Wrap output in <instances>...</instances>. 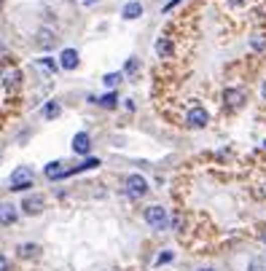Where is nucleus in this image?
I'll return each mask as SVG.
<instances>
[{
	"label": "nucleus",
	"mask_w": 266,
	"mask_h": 271,
	"mask_svg": "<svg viewBox=\"0 0 266 271\" xmlns=\"http://www.w3.org/2000/svg\"><path fill=\"white\" fill-rule=\"evenodd\" d=\"M145 223L151 228H156V231H164L169 226V218H167V212H164V207H148L145 210Z\"/></svg>",
	"instance_id": "nucleus-1"
},
{
	"label": "nucleus",
	"mask_w": 266,
	"mask_h": 271,
	"mask_svg": "<svg viewBox=\"0 0 266 271\" xmlns=\"http://www.w3.org/2000/svg\"><path fill=\"white\" fill-rule=\"evenodd\" d=\"M33 185V169L27 167H17L11 172V191H25Z\"/></svg>",
	"instance_id": "nucleus-2"
},
{
	"label": "nucleus",
	"mask_w": 266,
	"mask_h": 271,
	"mask_svg": "<svg viewBox=\"0 0 266 271\" xmlns=\"http://www.w3.org/2000/svg\"><path fill=\"white\" fill-rule=\"evenodd\" d=\"M127 191L132 193V196H145V191H148L145 177H143V175H129V180H127Z\"/></svg>",
	"instance_id": "nucleus-3"
},
{
	"label": "nucleus",
	"mask_w": 266,
	"mask_h": 271,
	"mask_svg": "<svg viewBox=\"0 0 266 271\" xmlns=\"http://www.w3.org/2000/svg\"><path fill=\"white\" fill-rule=\"evenodd\" d=\"M207 121H210V115H207L205 107H194V110H189V126L202 129V126H207Z\"/></svg>",
	"instance_id": "nucleus-4"
},
{
	"label": "nucleus",
	"mask_w": 266,
	"mask_h": 271,
	"mask_svg": "<svg viewBox=\"0 0 266 271\" xmlns=\"http://www.w3.org/2000/svg\"><path fill=\"white\" fill-rule=\"evenodd\" d=\"M59 67L62 70H75L78 67V51L75 49H65L59 54Z\"/></svg>",
	"instance_id": "nucleus-5"
},
{
	"label": "nucleus",
	"mask_w": 266,
	"mask_h": 271,
	"mask_svg": "<svg viewBox=\"0 0 266 271\" xmlns=\"http://www.w3.org/2000/svg\"><path fill=\"white\" fill-rule=\"evenodd\" d=\"M17 207L9 204V201H3L0 204V226H11V223H17Z\"/></svg>",
	"instance_id": "nucleus-6"
},
{
	"label": "nucleus",
	"mask_w": 266,
	"mask_h": 271,
	"mask_svg": "<svg viewBox=\"0 0 266 271\" xmlns=\"http://www.w3.org/2000/svg\"><path fill=\"white\" fill-rule=\"evenodd\" d=\"M38 46H43V49H54V46H57V35H54L51 27L38 30Z\"/></svg>",
	"instance_id": "nucleus-7"
},
{
	"label": "nucleus",
	"mask_w": 266,
	"mask_h": 271,
	"mask_svg": "<svg viewBox=\"0 0 266 271\" xmlns=\"http://www.w3.org/2000/svg\"><path fill=\"white\" fill-rule=\"evenodd\" d=\"M22 210H25L27 215H38L43 210V196H27L25 201H22Z\"/></svg>",
	"instance_id": "nucleus-8"
},
{
	"label": "nucleus",
	"mask_w": 266,
	"mask_h": 271,
	"mask_svg": "<svg viewBox=\"0 0 266 271\" xmlns=\"http://www.w3.org/2000/svg\"><path fill=\"white\" fill-rule=\"evenodd\" d=\"M89 148H92L89 134H86V131H78V134L73 137V151L75 153H89Z\"/></svg>",
	"instance_id": "nucleus-9"
},
{
	"label": "nucleus",
	"mask_w": 266,
	"mask_h": 271,
	"mask_svg": "<svg viewBox=\"0 0 266 271\" xmlns=\"http://www.w3.org/2000/svg\"><path fill=\"white\" fill-rule=\"evenodd\" d=\"M65 175H67V169L62 161H51V164L46 167V177H49V180H59V177H65Z\"/></svg>",
	"instance_id": "nucleus-10"
},
{
	"label": "nucleus",
	"mask_w": 266,
	"mask_h": 271,
	"mask_svg": "<svg viewBox=\"0 0 266 271\" xmlns=\"http://www.w3.org/2000/svg\"><path fill=\"white\" fill-rule=\"evenodd\" d=\"M223 99H226V105H229V107H239L242 99H245V94H242V91H237V89H229V91L223 94Z\"/></svg>",
	"instance_id": "nucleus-11"
},
{
	"label": "nucleus",
	"mask_w": 266,
	"mask_h": 271,
	"mask_svg": "<svg viewBox=\"0 0 266 271\" xmlns=\"http://www.w3.org/2000/svg\"><path fill=\"white\" fill-rule=\"evenodd\" d=\"M140 14H143V6L140 3H127L124 11H121V17L124 19H140Z\"/></svg>",
	"instance_id": "nucleus-12"
},
{
	"label": "nucleus",
	"mask_w": 266,
	"mask_h": 271,
	"mask_svg": "<svg viewBox=\"0 0 266 271\" xmlns=\"http://www.w3.org/2000/svg\"><path fill=\"white\" fill-rule=\"evenodd\" d=\"M172 43L167 41V38H159V41H156V54H159V57H172Z\"/></svg>",
	"instance_id": "nucleus-13"
},
{
	"label": "nucleus",
	"mask_w": 266,
	"mask_h": 271,
	"mask_svg": "<svg viewBox=\"0 0 266 271\" xmlns=\"http://www.w3.org/2000/svg\"><path fill=\"white\" fill-rule=\"evenodd\" d=\"M95 167H100V159H86L83 164H78L75 169H70L67 175H75V172H83V169H95Z\"/></svg>",
	"instance_id": "nucleus-14"
},
{
	"label": "nucleus",
	"mask_w": 266,
	"mask_h": 271,
	"mask_svg": "<svg viewBox=\"0 0 266 271\" xmlns=\"http://www.w3.org/2000/svg\"><path fill=\"white\" fill-rule=\"evenodd\" d=\"M3 83H6L9 89H14V86L19 83V73H17V70H6V75H3Z\"/></svg>",
	"instance_id": "nucleus-15"
},
{
	"label": "nucleus",
	"mask_w": 266,
	"mask_h": 271,
	"mask_svg": "<svg viewBox=\"0 0 266 271\" xmlns=\"http://www.w3.org/2000/svg\"><path fill=\"white\" fill-rule=\"evenodd\" d=\"M250 46H253V51H266V38L263 35H253V38H250Z\"/></svg>",
	"instance_id": "nucleus-16"
},
{
	"label": "nucleus",
	"mask_w": 266,
	"mask_h": 271,
	"mask_svg": "<svg viewBox=\"0 0 266 271\" xmlns=\"http://www.w3.org/2000/svg\"><path fill=\"white\" fill-rule=\"evenodd\" d=\"M57 115H59V105L57 102H49V105L43 107V118L51 121V118H57Z\"/></svg>",
	"instance_id": "nucleus-17"
},
{
	"label": "nucleus",
	"mask_w": 266,
	"mask_h": 271,
	"mask_svg": "<svg viewBox=\"0 0 266 271\" xmlns=\"http://www.w3.org/2000/svg\"><path fill=\"white\" fill-rule=\"evenodd\" d=\"M116 99H119V97H116V94H113V91H111V94H105V97H100V99H97V102H100V105H105V107H116Z\"/></svg>",
	"instance_id": "nucleus-18"
},
{
	"label": "nucleus",
	"mask_w": 266,
	"mask_h": 271,
	"mask_svg": "<svg viewBox=\"0 0 266 271\" xmlns=\"http://www.w3.org/2000/svg\"><path fill=\"white\" fill-rule=\"evenodd\" d=\"M103 81H105V86H116V83L121 81V75H119V73H111V75H105Z\"/></svg>",
	"instance_id": "nucleus-19"
},
{
	"label": "nucleus",
	"mask_w": 266,
	"mask_h": 271,
	"mask_svg": "<svg viewBox=\"0 0 266 271\" xmlns=\"http://www.w3.org/2000/svg\"><path fill=\"white\" fill-rule=\"evenodd\" d=\"M19 252L30 258V255H35V252H38V247H35V244H25V247H19Z\"/></svg>",
	"instance_id": "nucleus-20"
},
{
	"label": "nucleus",
	"mask_w": 266,
	"mask_h": 271,
	"mask_svg": "<svg viewBox=\"0 0 266 271\" xmlns=\"http://www.w3.org/2000/svg\"><path fill=\"white\" fill-rule=\"evenodd\" d=\"M172 260V252H164V255H159V258H156V263H159V266H161V263H169Z\"/></svg>",
	"instance_id": "nucleus-21"
},
{
	"label": "nucleus",
	"mask_w": 266,
	"mask_h": 271,
	"mask_svg": "<svg viewBox=\"0 0 266 271\" xmlns=\"http://www.w3.org/2000/svg\"><path fill=\"white\" fill-rule=\"evenodd\" d=\"M0 271H9V258L6 255H0Z\"/></svg>",
	"instance_id": "nucleus-22"
},
{
	"label": "nucleus",
	"mask_w": 266,
	"mask_h": 271,
	"mask_svg": "<svg viewBox=\"0 0 266 271\" xmlns=\"http://www.w3.org/2000/svg\"><path fill=\"white\" fill-rule=\"evenodd\" d=\"M127 70H129V73H135V70H137V62H135V59L127 62Z\"/></svg>",
	"instance_id": "nucleus-23"
},
{
	"label": "nucleus",
	"mask_w": 266,
	"mask_h": 271,
	"mask_svg": "<svg viewBox=\"0 0 266 271\" xmlns=\"http://www.w3.org/2000/svg\"><path fill=\"white\" fill-rule=\"evenodd\" d=\"M6 54H9V51H6V46H3V43H0V59H3V57H6Z\"/></svg>",
	"instance_id": "nucleus-24"
},
{
	"label": "nucleus",
	"mask_w": 266,
	"mask_h": 271,
	"mask_svg": "<svg viewBox=\"0 0 266 271\" xmlns=\"http://www.w3.org/2000/svg\"><path fill=\"white\" fill-rule=\"evenodd\" d=\"M229 3H231V6H242L245 0H229Z\"/></svg>",
	"instance_id": "nucleus-25"
},
{
	"label": "nucleus",
	"mask_w": 266,
	"mask_h": 271,
	"mask_svg": "<svg viewBox=\"0 0 266 271\" xmlns=\"http://www.w3.org/2000/svg\"><path fill=\"white\" fill-rule=\"evenodd\" d=\"M261 239H263V242H266V228H263V231H261Z\"/></svg>",
	"instance_id": "nucleus-26"
},
{
	"label": "nucleus",
	"mask_w": 266,
	"mask_h": 271,
	"mask_svg": "<svg viewBox=\"0 0 266 271\" xmlns=\"http://www.w3.org/2000/svg\"><path fill=\"white\" fill-rule=\"evenodd\" d=\"M81 3H97V0H81Z\"/></svg>",
	"instance_id": "nucleus-27"
},
{
	"label": "nucleus",
	"mask_w": 266,
	"mask_h": 271,
	"mask_svg": "<svg viewBox=\"0 0 266 271\" xmlns=\"http://www.w3.org/2000/svg\"><path fill=\"white\" fill-rule=\"evenodd\" d=\"M261 91H263V97H266V81H263V89H261Z\"/></svg>",
	"instance_id": "nucleus-28"
},
{
	"label": "nucleus",
	"mask_w": 266,
	"mask_h": 271,
	"mask_svg": "<svg viewBox=\"0 0 266 271\" xmlns=\"http://www.w3.org/2000/svg\"><path fill=\"white\" fill-rule=\"evenodd\" d=\"M199 271H215V268H199Z\"/></svg>",
	"instance_id": "nucleus-29"
}]
</instances>
